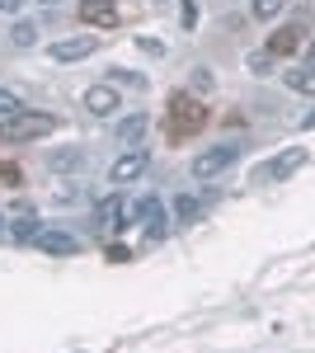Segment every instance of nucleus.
<instances>
[{"label":"nucleus","instance_id":"obj_1","mask_svg":"<svg viewBox=\"0 0 315 353\" xmlns=\"http://www.w3.org/2000/svg\"><path fill=\"white\" fill-rule=\"evenodd\" d=\"M57 132V113H38V109H19L10 118H0V141L19 146V141H38V137Z\"/></svg>","mask_w":315,"mask_h":353},{"label":"nucleus","instance_id":"obj_2","mask_svg":"<svg viewBox=\"0 0 315 353\" xmlns=\"http://www.w3.org/2000/svg\"><path fill=\"white\" fill-rule=\"evenodd\" d=\"M301 165H306V146H287L283 156H268V161H263L259 170L250 174V184H254V189H273V184L292 179V174H296Z\"/></svg>","mask_w":315,"mask_h":353},{"label":"nucleus","instance_id":"obj_3","mask_svg":"<svg viewBox=\"0 0 315 353\" xmlns=\"http://www.w3.org/2000/svg\"><path fill=\"white\" fill-rule=\"evenodd\" d=\"M240 156H245V151H240L236 141H221V146H212V151H198L188 170H193V179H203V184H207V179H221L226 170H236Z\"/></svg>","mask_w":315,"mask_h":353},{"label":"nucleus","instance_id":"obj_4","mask_svg":"<svg viewBox=\"0 0 315 353\" xmlns=\"http://www.w3.org/2000/svg\"><path fill=\"white\" fill-rule=\"evenodd\" d=\"M146 170H151V151H146V146H128L118 161L108 165V179H113L118 189H128V184H136Z\"/></svg>","mask_w":315,"mask_h":353},{"label":"nucleus","instance_id":"obj_5","mask_svg":"<svg viewBox=\"0 0 315 353\" xmlns=\"http://www.w3.org/2000/svg\"><path fill=\"white\" fill-rule=\"evenodd\" d=\"M80 104H85L90 118H113V113H123V94H118V85H113V81H104V85H90Z\"/></svg>","mask_w":315,"mask_h":353},{"label":"nucleus","instance_id":"obj_6","mask_svg":"<svg viewBox=\"0 0 315 353\" xmlns=\"http://www.w3.org/2000/svg\"><path fill=\"white\" fill-rule=\"evenodd\" d=\"M104 48V38H94V33H85V38H57L52 43V61H85V57H94Z\"/></svg>","mask_w":315,"mask_h":353},{"label":"nucleus","instance_id":"obj_7","mask_svg":"<svg viewBox=\"0 0 315 353\" xmlns=\"http://www.w3.org/2000/svg\"><path fill=\"white\" fill-rule=\"evenodd\" d=\"M80 19H85V28H118L123 10L113 0H80Z\"/></svg>","mask_w":315,"mask_h":353},{"label":"nucleus","instance_id":"obj_8","mask_svg":"<svg viewBox=\"0 0 315 353\" xmlns=\"http://www.w3.org/2000/svg\"><path fill=\"white\" fill-rule=\"evenodd\" d=\"M306 24H283V28H273V38H268V52L273 57H292V52H301L306 48Z\"/></svg>","mask_w":315,"mask_h":353},{"label":"nucleus","instance_id":"obj_9","mask_svg":"<svg viewBox=\"0 0 315 353\" xmlns=\"http://www.w3.org/2000/svg\"><path fill=\"white\" fill-rule=\"evenodd\" d=\"M174 137H184V132H193V128H203L207 123V109L203 104H193V94H174Z\"/></svg>","mask_w":315,"mask_h":353},{"label":"nucleus","instance_id":"obj_10","mask_svg":"<svg viewBox=\"0 0 315 353\" xmlns=\"http://www.w3.org/2000/svg\"><path fill=\"white\" fill-rule=\"evenodd\" d=\"M85 146H57V151H48V170L52 174H80L85 170Z\"/></svg>","mask_w":315,"mask_h":353},{"label":"nucleus","instance_id":"obj_11","mask_svg":"<svg viewBox=\"0 0 315 353\" xmlns=\"http://www.w3.org/2000/svg\"><path fill=\"white\" fill-rule=\"evenodd\" d=\"M94 221L104 226L108 236H118V231H128V208H123V198L113 193V198H104L99 208H94Z\"/></svg>","mask_w":315,"mask_h":353},{"label":"nucleus","instance_id":"obj_12","mask_svg":"<svg viewBox=\"0 0 315 353\" xmlns=\"http://www.w3.org/2000/svg\"><path fill=\"white\" fill-rule=\"evenodd\" d=\"M14 245H33L38 236H43V221L33 217V212H19V217H10V231H5Z\"/></svg>","mask_w":315,"mask_h":353},{"label":"nucleus","instance_id":"obj_13","mask_svg":"<svg viewBox=\"0 0 315 353\" xmlns=\"http://www.w3.org/2000/svg\"><path fill=\"white\" fill-rule=\"evenodd\" d=\"M33 245H38L43 254H80L76 236H66V231H48V226H43V236H38Z\"/></svg>","mask_w":315,"mask_h":353},{"label":"nucleus","instance_id":"obj_14","mask_svg":"<svg viewBox=\"0 0 315 353\" xmlns=\"http://www.w3.org/2000/svg\"><path fill=\"white\" fill-rule=\"evenodd\" d=\"M283 85H287L292 94L315 99V66H287V71H283Z\"/></svg>","mask_w":315,"mask_h":353},{"label":"nucleus","instance_id":"obj_15","mask_svg":"<svg viewBox=\"0 0 315 353\" xmlns=\"http://www.w3.org/2000/svg\"><path fill=\"white\" fill-rule=\"evenodd\" d=\"M146 128H151V118H146V113H128V118L118 123V141H123V146H141Z\"/></svg>","mask_w":315,"mask_h":353},{"label":"nucleus","instance_id":"obj_16","mask_svg":"<svg viewBox=\"0 0 315 353\" xmlns=\"http://www.w3.org/2000/svg\"><path fill=\"white\" fill-rule=\"evenodd\" d=\"M198 217H203V203H198L193 193H179V198H174V226H193Z\"/></svg>","mask_w":315,"mask_h":353},{"label":"nucleus","instance_id":"obj_17","mask_svg":"<svg viewBox=\"0 0 315 353\" xmlns=\"http://www.w3.org/2000/svg\"><path fill=\"white\" fill-rule=\"evenodd\" d=\"M170 226H174V217H170L165 208H156V212L146 217V236H151V241H165V236H170Z\"/></svg>","mask_w":315,"mask_h":353},{"label":"nucleus","instance_id":"obj_18","mask_svg":"<svg viewBox=\"0 0 315 353\" xmlns=\"http://www.w3.org/2000/svg\"><path fill=\"white\" fill-rule=\"evenodd\" d=\"M10 43H14L19 52H24V48H33V43H38V24H28V19H19V24L10 28Z\"/></svg>","mask_w":315,"mask_h":353},{"label":"nucleus","instance_id":"obj_19","mask_svg":"<svg viewBox=\"0 0 315 353\" xmlns=\"http://www.w3.org/2000/svg\"><path fill=\"white\" fill-rule=\"evenodd\" d=\"M250 10H254V19H263V24H273V19H278V14L287 10V0H254Z\"/></svg>","mask_w":315,"mask_h":353},{"label":"nucleus","instance_id":"obj_20","mask_svg":"<svg viewBox=\"0 0 315 353\" xmlns=\"http://www.w3.org/2000/svg\"><path fill=\"white\" fill-rule=\"evenodd\" d=\"M250 71H254V76H268V71H278V57L268 52V48H263V52H250Z\"/></svg>","mask_w":315,"mask_h":353},{"label":"nucleus","instance_id":"obj_21","mask_svg":"<svg viewBox=\"0 0 315 353\" xmlns=\"http://www.w3.org/2000/svg\"><path fill=\"white\" fill-rule=\"evenodd\" d=\"M24 109V94L19 90H0V118H10V113Z\"/></svg>","mask_w":315,"mask_h":353},{"label":"nucleus","instance_id":"obj_22","mask_svg":"<svg viewBox=\"0 0 315 353\" xmlns=\"http://www.w3.org/2000/svg\"><path fill=\"white\" fill-rule=\"evenodd\" d=\"M113 76V85H132V90H146V76L141 71H108Z\"/></svg>","mask_w":315,"mask_h":353},{"label":"nucleus","instance_id":"obj_23","mask_svg":"<svg viewBox=\"0 0 315 353\" xmlns=\"http://www.w3.org/2000/svg\"><path fill=\"white\" fill-rule=\"evenodd\" d=\"M188 90H193V94H207V90H212V71H207V66H198V71H193Z\"/></svg>","mask_w":315,"mask_h":353},{"label":"nucleus","instance_id":"obj_24","mask_svg":"<svg viewBox=\"0 0 315 353\" xmlns=\"http://www.w3.org/2000/svg\"><path fill=\"white\" fill-rule=\"evenodd\" d=\"M136 48H141V52H151V57H165V43L151 38V33H141V38H136Z\"/></svg>","mask_w":315,"mask_h":353},{"label":"nucleus","instance_id":"obj_25","mask_svg":"<svg viewBox=\"0 0 315 353\" xmlns=\"http://www.w3.org/2000/svg\"><path fill=\"white\" fill-rule=\"evenodd\" d=\"M108 259H113V264H128L132 250H123V245H108Z\"/></svg>","mask_w":315,"mask_h":353},{"label":"nucleus","instance_id":"obj_26","mask_svg":"<svg viewBox=\"0 0 315 353\" xmlns=\"http://www.w3.org/2000/svg\"><path fill=\"white\" fill-rule=\"evenodd\" d=\"M24 5H28V0H0V14H19Z\"/></svg>","mask_w":315,"mask_h":353},{"label":"nucleus","instance_id":"obj_27","mask_svg":"<svg viewBox=\"0 0 315 353\" xmlns=\"http://www.w3.org/2000/svg\"><path fill=\"white\" fill-rule=\"evenodd\" d=\"M301 57H306V66H315V38H306V48H301Z\"/></svg>","mask_w":315,"mask_h":353},{"label":"nucleus","instance_id":"obj_28","mask_svg":"<svg viewBox=\"0 0 315 353\" xmlns=\"http://www.w3.org/2000/svg\"><path fill=\"white\" fill-rule=\"evenodd\" d=\"M43 5H48V10H57V5H61V0H43Z\"/></svg>","mask_w":315,"mask_h":353},{"label":"nucleus","instance_id":"obj_29","mask_svg":"<svg viewBox=\"0 0 315 353\" xmlns=\"http://www.w3.org/2000/svg\"><path fill=\"white\" fill-rule=\"evenodd\" d=\"M0 226H5V217H0Z\"/></svg>","mask_w":315,"mask_h":353}]
</instances>
